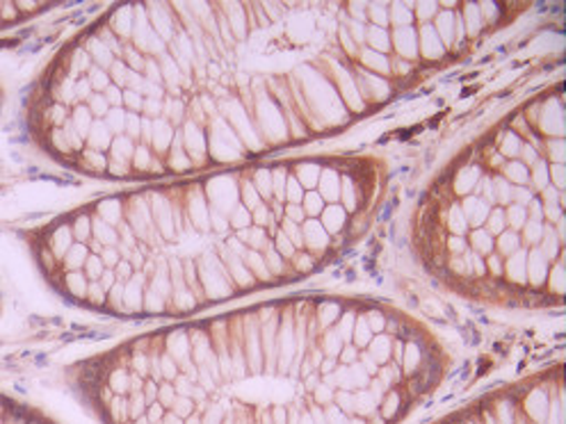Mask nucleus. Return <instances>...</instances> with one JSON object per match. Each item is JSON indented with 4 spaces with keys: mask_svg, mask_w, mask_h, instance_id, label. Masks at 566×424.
I'll use <instances>...</instances> for the list:
<instances>
[{
    "mask_svg": "<svg viewBox=\"0 0 566 424\" xmlns=\"http://www.w3.org/2000/svg\"><path fill=\"white\" fill-rule=\"evenodd\" d=\"M74 374L105 424H394L439 359L364 325L311 347L252 310L137 338Z\"/></svg>",
    "mask_w": 566,
    "mask_h": 424,
    "instance_id": "f257e3e1",
    "label": "nucleus"
},
{
    "mask_svg": "<svg viewBox=\"0 0 566 424\" xmlns=\"http://www.w3.org/2000/svg\"><path fill=\"white\" fill-rule=\"evenodd\" d=\"M555 413H559V385H527L518 393L491 398L446 424H553Z\"/></svg>",
    "mask_w": 566,
    "mask_h": 424,
    "instance_id": "f03ea898",
    "label": "nucleus"
},
{
    "mask_svg": "<svg viewBox=\"0 0 566 424\" xmlns=\"http://www.w3.org/2000/svg\"><path fill=\"white\" fill-rule=\"evenodd\" d=\"M0 424H55V422H51L34 409L19 404L17 400L0 395Z\"/></svg>",
    "mask_w": 566,
    "mask_h": 424,
    "instance_id": "7ed1b4c3",
    "label": "nucleus"
},
{
    "mask_svg": "<svg viewBox=\"0 0 566 424\" xmlns=\"http://www.w3.org/2000/svg\"><path fill=\"white\" fill-rule=\"evenodd\" d=\"M44 8H49V6L46 3H17V0H10V3H0V30L23 23L30 17L40 14Z\"/></svg>",
    "mask_w": 566,
    "mask_h": 424,
    "instance_id": "20e7f679",
    "label": "nucleus"
},
{
    "mask_svg": "<svg viewBox=\"0 0 566 424\" xmlns=\"http://www.w3.org/2000/svg\"><path fill=\"white\" fill-rule=\"evenodd\" d=\"M0 108H3V87H0Z\"/></svg>",
    "mask_w": 566,
    "mask_h": 424,
    "instance_id": "39448f33",
    "label": "nucleus"
}]
</instances>
